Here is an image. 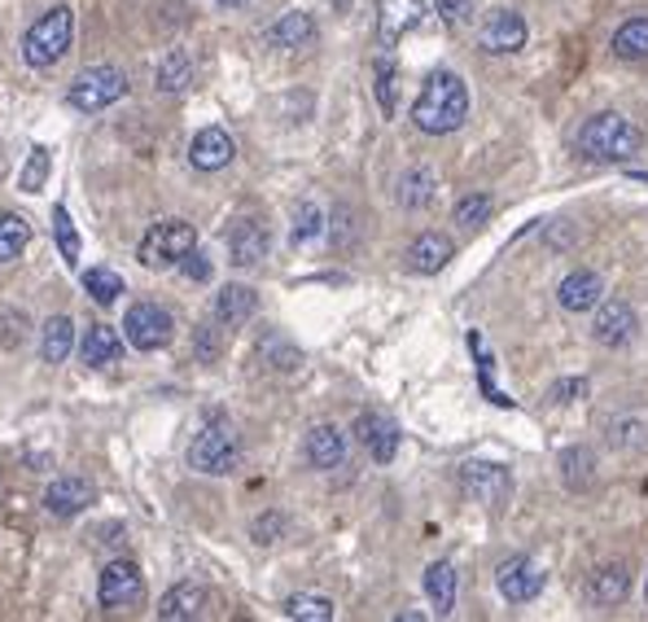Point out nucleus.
I'll return each instance as SVG.
<instances>
[{
  "label": "nucleus",
  "instance_id": "f704fd0d",
  "mask_svg": "<svg viewBox=\"0 0 648 622\" xmlns=\"http://www.w3.org/2000/svg\"><path fill=\"white\" fill-rule=\"evenodd\" d=\"M320 233H325V210L316 207V203H302V207L293 210V246H307Z\"/></svg>",
  "mask_w": 648,
  "mask_h": 622
},
{
  "label": "nucleus",
  "instance_id": "c85d7f7f",
  "mask_svg": "<svg viewBox=\"0 0 648 622\" xmlns=\"http://www.w3.org/2000/svg\"><path fill=\"white\" fill-rule=\"evenodd\" d=\"M614 53L622 62H645L648 58V13L645 18H631L614 31Z\"/></svg>",
  "mask_w": 648,
  "mask_h": 622
},
{
  "label": "nucleus",
  "instance_id": "ddd939ff",
  "mask_svg": "<svg viewBox=\"0 0 648 622\" xmlns=\"http://www.w3.org/2000/svg\"><path fill=\"white\" fill-rule=\"evenodd\" d=\"M478 45H482V53H517V49L526 45V18L512 13V9H496V13L482 22Z\"/></svg>",
  "mask_w": 648,
  "mask_h": 622
},
{
  "label": "nucleus",
  "instance_id": "4468645a",
  "mask_svg": "<svg viewBox=\"0 0 648 622\" xmlns=\"http://www.w3.org/2000/svg\"><path fill=\"white\" fill-rule=\"evenodd\" d=\"M356 438L368 447V456H372L377 465H390V461H395V452H399V425H395L390 416H381V413H360L356 416Z\"/></svg>",
  "mask_w": 648,
  "mask_h": 622
},
{
  "label": "nucleus",
  "instance_id": "a18cd8bd",
  "mask_svg": "<svg viewBox=\"0 0 648 622\" xmlns=\"http://www.w3.org/2000/svg\"><path fill=\"white\" fill-rule=\"evenodd\" d=\"M219 351H223L219 334L211 329V325H202V329H198V359H216Z\"/></svg>",
  "mask_w": 648,
  "mask_h": 622
},
{
  "label": "nucleus",
  "instance_id": "cd10ccee",
  "mask_svg": "<svg viewBox=\"0 0 648 622\" xmlns=\"http://www.w3.org/2000/svg\"><path fill=\"white\" fill-rule=\"evenodd\" d=\"M627 592H631L627 565H600V570L591 574V596H596V605H622Z\"/></svg>",
  "mask_w": 648,
  "mask_h": 622
},
{
  "label": "nucleus",
  "instance_id": "4be33fe9",
  "mask_svg": "<svg viewBox=\"0 0 648 622\" xmlns=\"http://www.w3.org/2000/svg\"><path fill=\"white\" fill-rule=\"evenodd\" d=\"M307 461L316 470H338L347 461V434L338 425H311L307 430Z\"/></svg>",
  "mask_w": 648,
  "mask_h": 622
},
{
  "label": "nucleus",
  "instance_id": "7c9ffc66",
  "mask_svg": "<svg viewBox=\"0 0 648 622\" xmlns=\"http://www.w3.org/2000/svg\"><path fill=\"white\" fill-rule=\"evenodd\" d=\"M31 241V224L22 215H0V268L13 264Z\"/></svg>",
  "mask_w": 648,
  "mask_h": 622
},
{
  "label": "nucleus",
  "instance_id": "a211bd4d",
  "mask_svg": "<svg viewBox=\"0 0 648 622\" xmlns=\"http://www.w3.org/2000/svg\"><path fill=\"white\" fill-rule=\"evenodd\" d=\"M421 18H426V0H381V22H377L381 45L395 49Z\"/></svg>",
  "mask_w": 648,
  "mask_h": 622
},
{
  "label": "nucleus",
  "instance_id": "de8ad7c7",
  "mask_svg": "<svg viewBox=\"0 0 648 622\" xmlns=\"http://www.w3.org/2000/svg\"><path fill=\"white\" fill-rule=\"evenodd\" d=\"M645 605H648V579H645Z\"/></svg>",
  "mask_w": 648,
  "mask_h": 622
},
{
  "label": "nucleus",
  "instance_id": "393cba45",
  "mask_svg": "<svg viewBox=\"0 0 648 622\" xmlns=\"http://www.w3.org/2000/svg\"><path fill=\"white\" fill-rule=\"evenodd\" d=\"M74 351V325L71 316H49L40 329V359L44 364H67Z\"/></svg>",
  "mask_w": 648,
  "mask_h": 622
},
{
  "label": "nucleus",
  "instance_id": "6ab92c4d",
  "mask_svg": "<svg viewBox=\"0 0 648 622\" xmlns=\"http://www.w3.org/2000/svg\"><path fill=\"white\" fill-rule=\"evenodd\" d=\"M451 259H456V246H451V237H442V233H421V237L408 246V268L421 273V277L442 273Z\"/></svg>",
  "mask_w": 648,
  "mask_h": 622
},
{
  "label": "nucleus",
  "instance_id": "5701e85b",
  "mask_svg": "<svg viewBox=\"0 0 648 622\" xmlns=\"http://www.w3.org/2000/svg\"><path fill=\"white\" fill-rule=\"evenodd\" d=\"M83 364H92V368H110V364H119L123 359V334L114 329V325H92L88 334H83Z\"/></svg>",
  "mask_w": 648,
  "mask_h": 622
},
{
  "label": "nucleus",
  "instance_id": "e433bc0d",
  "mask_svg": "<svg viewBox=\"0 0 648 622\" xmlns=\"http://www.w3.org/2000/svg\"><path fill=\"white\" fill-rule=\"evenodd\" d=\"M53 237H58L62 259L74 264V259H79V228H74V219H71V210L67 207H53Z\"/></svg>",
  "mask_w": 648,
  "mask_h": 622
},
{
  "label": "nucleus",
  "instance_id": "1a4fd4ad",
  "mask_svg": "<svg viewBox=\"0 0 648 622\" xmlns=\"http://www.w3.org/2000/svg\"><path fill=\"white\" fill-rule=\"evenodd\" d=\"M460 486H465V495H473V500L487 504V509H505L508 495H512L508 470L505 465H491V461H469V465H460Z\"/></svg>",
  "mask_w": 648,
  "mask_h": 622
},
{
  "label": "nucleus",
  "instance_id": "4c0bfd02",
  "mask_svg": "<svg viewBox=\"0 0 648 622\" xmlns=\"http://www.w3.org/2000/svg\"><path fill=\"white\" fill-rule=\"evenodd\" d=\"M372 70H377V106H381V115L390 119V115H395V83H399V67H395L390 58H381Z\"/></svg>",
  "mask_w": 648,
  "mask_h": 622
},
{
  "label": "nucleus",
  "instance_id": "37998d69",
  "mask_svg": "<svg viewBox=\"0 0 648 622\" xmlns=\"http://www.w3.org/2000/svg\"><path fill=\"white\" fill-rule=\"evenodd\" d=\"M281 531H286V517H281V513H263V517L255 522V540H259V544H272Z\"/></svg>",
  "mask_w": 648,
  "mask_h": 622
},
{
  "label": "nucleus",
  "instance_id": "473e14b6",
  "mask_svg": "<svg viewBox=\"0 0 648 622\" xmlns=\"http://www.w3.org/2000/svg\"><path fill=\"white\" fill-rule=\"evenodd\" d=\"M83 294H88L92 303L110 307V303L123 294V277H119L114 268H106V264H101V268H88V273H83Z\"/></svg>",
  "mask_w": 648,
  "mask_h": 622
},
{
  "label": "nucleus",
  "instance_id": "f257e3e1",
  "mask_svg": "<svg viewBox=\"0 0 648 622\" xmlns=\"http://www.w3.org/2000/svg\"><path fill=\"white\" fill-rule=\"evenodd\" d=\"M469 119V83L456 70H433L412 101V124L426 137H447Z\"/></svg>",
  "mask_w": 648,
  "mask_h": 622
},
{
  "label": "nucleus",
  "instance_id": "412c9836",
  "mask_svg": "<svg viewBox=\"0 0 648 622\" xmlns=\"http://www.w3.org/2000/svg\"><path fill=\"white\" fill-rule=\"evenodd\" d=\"M605 298V280L596 277L591 268H578V273H570V277L557 285V303L566 307V312H591L596 303Z\"/></svg>",
  "mask_w": 648,
  "mask_h": 622
},
{
  "label": "nucleus",
  "instance_id": "6e6552de",
  "mask_svg": "<svg viewBox=\"0 0 648 622\" xmlns=\"http://www.w3.org/2000/svg\"><path fill=\"white\" fill-rule=\"evenodd\" d=\"M123 334H128V343L137 346V351H162V346L171 343V334H176V320L158 303H137V307H128Z\"/></svg>",
  "mask_w": 648,
  "mask_h": 622
},
{
  "label": "nucleus",
  "instance_id": "f3484780",
  "mask_svg": "<svg viewBox=\"0 0 648 622\" xmlns=\"http://www.w3.org/2000/svg\"><path fill=\"white\" fill-rule=\"evenodd\" d=\"M211 610V592L202 583H176L162 601H158V619L162 622H189V619H202Z\"/></svg>",
  "mask_w": 648,
  "mask_h": 622
},
{
  "label": "nucleus",
  "instance_id": "a19ab883",
  "mask_svg": "<svg viewBox=\"0 0 648 622\" xmlns=\"http://www.w3.org/2000/svg\"><path fill=\"white\" fill-rule=\"evenodd\" d=\"M438 13H442V22L465 27V22H473V0H438Z\"/></svg>",
  "mask_w": 648,
  "mask_h": 622
},
{
  "label": "nucleus",
  "instance_id": "ea45409f",
  "mask_svg": "<svg viewBox=\"0 0 648 622\" xmlns=\"http://www.w3.org/2000/svg\"><path fill=\"white\" fill-rule=\"evenodd\" d=\"M263 359H268L272 368H286L289 373V368H298V359H302V355H298L289 343H281L277 334H268V338H263Z\"/></svg>",
  "mask_w": 648,
  "mask_h": 622
},
{
  "label": "nucleus",
  "instance_id": "f8f14e48",
  "mask_svg": "<svg viewBox=\"0 0 648 622\" xmlns=\"http://www.w3.org/2000/svg\"><path fill=\"white\" fill-rule=\"evenodd\" d=\"M92 504H97V486L88 483L83 474H67V478H58V483L44 491V509H49L53 517H62V522L79 517V513L92 509Z\"/></svg>",
  "mask_w": 648,
  "mask_h": 622
},
{
  "label": "nucleus",
  "instance_id": "79ce46f5",
  "mask_svg": "<svg viewBox=\"0 0 648 622\" xmlns=\"http://www.w3.org/2000/svg\"><path fill=\"white\" fill-rule=\"evenodd\" d=\"M176 268H180V273H185L189 280H211V259H207L198 246H193V250H189V255H185Z\"/></svg>",
  "mask_w": 648,
  "mask_h": 622
},
{
  "label": "nucleus",
  "instance_id": "c756f323",
  "mask_svg": "<svg viewBox=\"0 0 648 622\" xmlns=\"http://www.w3.org/2000/svg\"><path fill=\"white\" fill-rule=\"evenodd\" d=\"M591 478H596V456L587 447H566L561 452V483L570 491H587Z\"/></svg>",
  "mask_w": 648,
  "mask_h": 622
},
{
  "label": "nucleus",
  "instance_id": "9b49d317",
  "mask_svg": "<svg viewBox=\"0 0 648 622\" xmlns=\"http://www.w3.org/2000/svg\"><path fill=\"white\" fill-rule=\"evenodd\" d=\"M496 583H500V596L505 601L526 605V601H535L544 592V570L530 556H508L505 565H500V574H496Z\"/></svg>",
  "mask_w": 648,
  "mask_h": 622
},
{
  "label": "nucleus",
  "instance_id": "58836bf2",
  "mask_svg": "<svg viewBox=\"0 0 648 622\" xmlns=\"http://www.w3.org/2000/svg\"><path fill=\"white\" fill-rule=\"evenodd\" d=\"M44 180H49V149H36V154L27 158V167H22V180H18V189L36 194Z\"/></svg>",
  "mask_w": 648,
  "mask_h": 622
},
{
  "label": "nucleus",
  "instance_id": "2f4dec72",
  "mask_svg": "<svg viewBox=\"0 0 648 622\" xmlns=\"http://www.w3.org/2000/svg\"><path fill=\"white\" fill-rule=\"evenodd\" d=\"M281 614L293 622H329L333 619V601L329 596H311V592H298L281 605Z\"/></svg>",
  "mask_w": 648,
  "mask_h": 622
},
{
  "label": "nucleus",
  "instance_id": "c9c22d12",
  "mask_svg": "<svg viewBox=\"0 0 648 622\" xmlns=\"http://www.w3.org/2000/svg\"><path fill=\"white\" fill-rule=\"evenodd\" d=\"M491 194H465L460 203H456V224H465V228H482L487 219H491Z\"/></svg>",
  "mask_w": 648,
  "mask_h": 622
},
{
  "label": "nucleus",
  "instance_id": "a878e982",
  "mask_svg": "<svg viewBox=\"0 0 648 622\" xmlns=\"http://www.w3.org/2000/svg\"><path fill=\"white\" fill-rule=\"evenodd\" d=\"M426 596H430L438 619H447L456 610V565L451 561H433L426 570Z\"/></svg>",
  "mask_w": 648,
  "mask_h": 622
},
{
  "label": "nucleus",
  "instance_id": "2eb2a0df",
  "mask_svg": "<svg viewBox=\"0 0 648 622\" xmlns=\"http://www.w3.org/2000/svg\"><path fill=\"white\" fill-rule=\"evenodd\" d=\"M268 250H272V237H268V228H263L259 219H241V224L228 233V259H232L237 268H259V264L268 259Z\"/></svg>",
  "mask_w": 648,
  "mask_h": 622
},
{
  "label": "nucleus",
  "instance_id": "b1692460",
  "mask_svg": "<svg viewBox=\"0 0 648 622\" xmlns=\"http://www.w3.org/2000/svg\"><path fill=\"white\" fill-rule=\"evenodd\" d=\"M311 40H316V18L302 13V9L281 13V18L268 27V45H272V49H302V45H311Z\"/></svg>",
  "mask_w": 648,
  "mask_h": 622
},
{
  "label": "nucleus",
  "instance_id": "dca6fc26",
  "mask_svg": "<svg viewBox=\"0 0 648 622\" xmlns=\"http://www.w3.org/2000/svg\"><path fill=\"white\" fill-rule=\"evenodd\" d=\"M255 312H259V294H255L250 285H237V280H232V285H223V289L216 294L211 320H216V329L228 334V329H241Z\"/></svg>",
  "mask_w": 648,
  "mask_h": 622
},
{
  "label": "nucleus",
  "instance_id": "bb28decb",
  "mask_svg": "<svg viewBox=\"0 0 648 622\" xmlns=\"http://www.w3.org/2000/svg\"><path fill=\"white\" fill-rule=\"evenodd\" d=\"M433 189H438V180H433L430 167H412V171L399 176L395 198H399V207L403 210H426L433 203Z\"/></svg>",
  "mask_w": 648,
  "mask_h": 622
},
{
  "label": "nucleus",
  "instance_id": "7ed1b4c3",
  "mask_svg": "<svg viewBox=\"0 0 648 622\" xmlns=\"http://www.w3.org/2000/svg\"><path fill=\"white\" fill-rule=\"evenodd\" d=\"M71 40H74V13L67 4L49 9L44 18H36L22 36V62L36 70L44 67H58L67 53H71Z\"/></svg>",
  "mask_w": 648,
  "mask_h": 622
},
{
  "label": "nucleus",
  "instance_id": "72a5a7b5",
  "mask_svg": "<svg viewBox=\"0 0 648 622\" xmlns=\"http://www.w3.org/2000/svg\"><path fill=\"white\" fill-rule=\"evenodd\" d=\"M189 83H193V62H189V53H185V49L167 53L162 67H158V88H162V92H185Z\"/></svg>",
  "mask_w": 648,
  "mask_h": 622
},
{
  "label": "nucleus",
  "instance_id": "49530a36",
  "mask_svg": "<svg viewBox=\"0 0 648 622\" xmlns=\"http://www.w3.org/2000/svg\"><path fill=\"white\" fill-rule=\"evenodd\" d=\"M223 9H241V4H250V0H219Z\"/></svg>",
  "mask_w": 648,
  "mask_h": 622
},
{
  "label": "nucleus",
  "instance_id": "c03bdc74",
  "mask_svg": "<svg viewBox=\"0 0 648 622\" xmlns=\"http://www.w3.org/2000/svg\"><path fill=\"white\" fill-rule=\"evenodd\" d=\"M582 395H587V382H582V377H566V382L552 386V399H557V404H575Z\"/></svg>",
  "mask_w": 648,
  "mask_h": 622
},
{
  "label": "nucleus",
  "instance_id": "aec40b11",
  "mask_svg": "<svg viewBox=\"0 0 648 622\" xmlns=\"http://www.w3.org/2000/svg\"><path fill=\"white\" fill-rule=\"evenodd\" d=\"M232 154H237V145H232V137L223 128H202L193 137V145H189V162L198 171H223L232 162Z\"/></svg>",
  "mask_w": 648,
  "mask_h": 622
},
{
  "label": "nucleus",
  "instance_id": "20e7f679",
  "mask_svg": "<svg viewBox=\"0 0 648 622\" xmlns=\"http://www.w3.org/2000/svg\"><path fill=\"white\" fill-rule=\"evenodd\" d=\"M193 246H198V228L189 219H158V224H149V233L141 237L137 259L149 273H162V268H176Z\"/></svg>",
  "mask_w": 648,
  "mask_h": 622
},
{
  "label": "nucleus",
  "instance_id": "9d476101",
  "mask_svg": "<svg viewBox=\"0 0 648 622\" xmlns=\"http://www.w3.org/2000/svg\"><path fill=\"white\" fill-rule=\"evenodd\" d=\"M636 329H640V316H636V307L631 303H622V298H600L596 303V320H591V338L600 346H627L636 338Z\"/></svg>",
  "mask_w": 648,
  "mask_h": 622
},
{
  "label": "nucleus",
  "instance_id": "39448f33",
  "mask_svg": "<svg viewBox=\"0 0 648 622\" xmlns=\"http://www.w3.org/2000/svg\"><path fill=\"white\" fill-rule=\"evenodd\" d=\"M241 465V438L228 421L207 425L193 443H189V470L207 474V478H228L232 470Z\"/></svg>",
  "mask_w": 648,
  "mask_h": 622
},
{
  "label": "nucleus",
  "instance_id": "423d86ee",
  "mask_svg": "<svg viewBox=\"0 0 648 622\" xmlns=\"http://www.w3.org/2000/svg\"><path fill=\"white\" fill-rule=\"evenodd\" d=\"M123 97H128V75L119 67L79 70L71 92H67V101H71L79 115H97V110H106V106H114V101H123Z\"/></svg>",
  "mask_w": 648,
  "mask_h": 622
},
{
  "label": "nucleus",
  "instance_id": "0eeeda50",
  "mask_svg": "<svg viewBox=\"0 0 648 622\" xmlns=\"http://www.w3.org/2000/svg\"><path fill=\"white\" fill-rule=\"evenodd\" d=\"M97 596H101V610H110V614H123V610L141 605V596H144L141 565H137V561H110V565L101 570Z\"/></svg>",
  "mask_w": 648,
  "mask_h": 622
},
{
  "label": "nucleus",
  "instance_id": "f03ea898",
  "mask_svg": "<svg viewBox=\"0 0 648 622\" xmlns=\"http://www.w3.org/2000/svg\"><path fill=\"white\" fill-rule=\"evenodd\" d=\"M640 149H645V132L614 110L591 115L578 128V154L591 158V162H631Z\"/></svg>",
  "mask_w": 648,
  "mask_h": 622
}]
</instances>
